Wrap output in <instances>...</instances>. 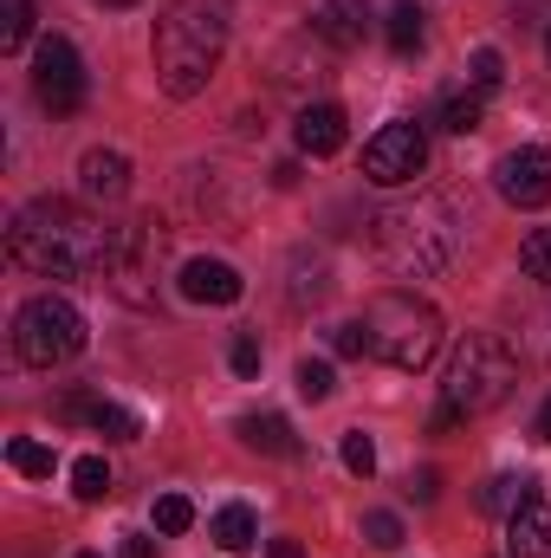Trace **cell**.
<instances>
[{"label": "cell", "mask_w": 551, "mask_h": 558, "mask_svg": "<svg viewBox=\"0 0 551 558\" xmlns=\"http://www.w3.org/2000/svg\"><path fill=\"white\" fill-rule=\"evenodd\" d=\"M111 234L118 228H98V215H85L78 202L39 195L7 221V260L39 279H85V274H105Z\"/></svg>", "instance_id": "6da1fadb"}, {"label": "cell", "mask_w": 551, "mask_h": 558, "mask_svg": "<svg viewBox=\"0 0 551 558\" xmlns=\"http://www.w3.org/2000/svg\"><path fill=\"white\" fill-rule=\"evenodd\" d=\"M221 52H228V13H221L215 0H175V7L156 13L149 59H156V85H162L169 98L208 92Z\"/></svg>", "instance_id": "7a4b0ae2"}, {"label": "cell", "mask_w": 551, "mask_h": 558, "mask_svg": "<svg viewBox=\"0 0 551 558\" xmlns=\"http://www.w3.org/2000/svg\"><path fill=\"white\" fill-rule=\"evenodd\" d=\"M519 390V351L493 331H467L448 357V377H441V410L428 416V428H454V422L493 416L506 397Z\"/></svg>", "instance_id": "3957f363"}, {"label": "cell", "mask_w": 551, "mask_h": 558, "mask_svg": "<svg viewBox=\"0 0 551 558\" xmlns=\"http://www.w3.org/2000/svg\"><path fill=\"white\" fill-rule=\"evenodd\" d=\"M377 260L396 279H428L454 260V208L434 202V195H415V202H390L377 221Z\"/></svg>", "instance_id": "277c9868"}, {"label": "cell", "mask_w": 551, "mask_h": 558, "mask_svg": "<svg viewBox=\"0 0 551 558\" xmlns=\"http://www.w3.org/2000/svg\"><path fill=\"white\" fill-rule=\"evenodd\" d=\"M364 325H370V357H383L390 371H428L441 357V338H448L441 312L421 292H403V286L377 292L370 312H364Z\"/></svg>", "instance_id": "5b68a950"}, {"label": "cell", "mask_w": 551, "mask_h": 558, "mask_svg": "<svg viewBox=\"0 0 551 558\" xmlns=\"http://www.w3.org/2000/svg\"><path fill=\"white\" fill-rule=\"evenodd\" d=\"M78 351H85V312L72 299L39 292V299H26L13 312V357L26 371H52V364L78 357Z\"/></svg>", "instance_id": "8992f818"}, {"label": "cell", "mask_w": 551, "mask_h": 558, "mask_svg": "<svg viewBox=\"0 0 551 558\" xmlns=\"http://www.w3.org/2000/svg\"><path fill=\"white\" fill-rule=\"evenodd\" d=\"M162 221H124L111 234V254H105V286L124 299V305H156V274H162Z\"/></svg>", "instance_id": "52a82bcc"}, {"label": "cell", "mask_w": 551, "mask_h": 558, "mask_svg": "<svg viewBox=\"0 0 551 558\" xmlns=\"http://www.w3.org/2000/svg\"><path fill=\"white\" fill-rule=\"evenodd\" d=\"M85 59H78V46L65 39V33H52V39H39V52H33V98L52 111V118H72L78 105H85Z\"/></svg>", "instance_id": "ba28073f"}, {"label": "cell", "mask_w": 551, "mask_h": 558, "mask_svg": "<svg viewBox=\"0 0 551 558\" xmlns=\"http://www.w3.org/2000/svg\"><path fill=\"white\" fill-rule=\"evenodd\" d=\"M421 169H428V137H421V124H409V118L383 124L377 137L364 143V182H377V189H403Z\"/></svg>", "instance_id": "9c48e42d"}, {"label": "cell", "mask_w": 551, "mask_h": 558, "mask_svg": "<svg viewBox=\"0 0 551 558\" xmlns=\"http://www.w3.org/2000/svg\"><path fill=\"white\" fill-rule=\"evenodd\" d=\"M493 182H500V195H506L513 208H546V202H551V149H546V143L506 149V156H500V169H493Z\"/></svg>", "instance_id": "30bf717a"}, {"label": "cell", "mask_w": 551, "mask_h": 558, "mask_svg": "<svg viewBox=\"0 0 551 558\" xmlns=\"http://www.w3.org/2000/svg\"><path fill=\"white\" fill-rule=\"evenodd\" d=\"M59 422H91L105 441H137L143 435L137 410H124V403H111V397H85V390H72V397L59 403Z\"/></svg>", "instance_id": "8fae6325"}, {"label": "cell", "mask_w": 551, "mask_h": 558, "mask_svg": "<svg viewBox=\"0 0 551 558\" xmlns=\"http://www.w3.org/2000/svg\"><path fill=\"white\" fill-rule=\"evenodd\" d=\"M78 189H85V202H124L131 195V156L124 149H85V162H78Z\"/></svg>", "instance_id": "7c38bea8"}, {"label": "cell", "mask_w": 551, "mask_h": 558, "mask_svg": "<svg viewBox=\"0 0 551 558\" xmlns=\"http://www.w3.org/2000/svg\"><path fill=\"white\" fill-rule=\"evenodd\" d=\"M311 33H318L325 46L351 52V46H364V33H370V7H364V0H318V7H311Z\"/></svg>", "instance_id": "4fadbf2b"}, {"label": "cell", "mask_w": 551, "mask_h": 558, "mask_svg": "<svg viewBox=\"0 0 551 558\" xmlns=\"http://www.w3.org/2000/svg\"><path fill=\"white\" fill-rule=\"evenodd\" d=\"M241 292H247V279L228 260H188L182 267V299H195V305H234Z\"/></svg>", "instance_id": "5bb4252c"}, {"label": "cell", "mask_w": 551, "mask_h": 558, "mask_svg": "<svg viewBox=\"0 0 551 558\" xmlns=\"http://www.w3.org/2000/svg\"><path fill=\"white\" fill-rule=\"evenodd\" d=\"M292 137H298L305 156H338L351 131H344V111H338V105H305L298 124H292Z\"/></svg>", "instance_id": "9a60e30c"}, {"label": "cell", "mask_w": 551, "mask_h": 558, "mask_svg": "<svg viewBox=\"0 0 551 558\" xmlns=\"http://www.w3.org/2000/svg\"><path fill=\"white\" fill-rule=\"evenodd\" d=\"M506 553L513 558H551V500H526L506 520Z\"/></svg>", "instance_id": "2e32d148"}, {"label": "cell", "mask_w": 551, "mask_h": 558, "mask_svg": "<svg viewBox=\"0 0 551 558\" xmlns=\"http://www.w3.org/2000/svg\"><path fill=\"white\" fill-rule=\"evenodd\" d=\"M241 441H247L254 454H279V461H292V454H298V435H292V422L273 416V410H254V416H241Z\"/></svg>", "instance_id": "e0dca14e"}, {"label": "cell", "mask_w": 551, "mask_h": 558, "mask_svg": "<svg viewBox=\"0 0 551 558\" xmlns=\"http://www.w3.org/2000/svg\"><path fill=\"white\" fill-rule=\"evenodd\" d=\"M526 500H539V481L532 474H493L480 487V513H493V520H513Z\"/></svg>", "instance_id": "ac0fdd59"}, {"label": "cell", "mask_w": 551, "mask_h": 558, "mask_svg": "<svg viewBox=\"0 0 551 558\" xmlns=\"http://www.w3.org/2000/svg\"><path fill=\"white\" fill-rule=\"evenodd\" d=\"M208 539L221 546V553H247L254 539H260V520H254V507H241V500H228L215 520H208Z\"/></svg>", "instance_id": "d6986e66"}, {"label": "cell", "mask_w": 551, "mask_h": 558, "mask_svg": "<svg viewBox=\"0 0 551 558\" xmlns=\"http://www.w3.org/2000/svg\"><path fill=\"white\" fill-rule=\"evenodd\" d=\"M441 131H454V137H467V131H480V118H487V92L480 85H461V92H448L441 98Z\"/></svg>", "instance_id": "ffe728a7"}, {"label": "cell", "mask_w": 551, "mask_h": 558, "mask_svg": "<svg viewBox=\"0 0 551 558\" xmlns=\"http://www.w3.org/2000/svg\"><path fill=\"white\" fill-rule=\"evenodd\" d=\"M7 468H13V474H26V481H52L59 454H52L46 441H33V435H13V441H7Z\"/></svg>", "instance_id": "44dd1931"}, {"label": "cell", "mask_w": 551, "mask_h": 558, "mask_svg": "<svg viewBox=\"0 0 551 558\" xmlns=\"http://www.w3.org/2000/svg\"><path fill=\"white\" fill-rule=\"evenodd\" d=\"M383 33H390V52H396V59L421 52V7H415V0H396V7H390V26H383Z\"/></svg>", "instance_id": "7402d4cb"}, {"label": "cell", "mask_w": 551, "mask_h": 558, "mask_svg": "<svg viewBox=\"0 0 551 558\" xmlns=\"http://www.w3.org/2000/svg\"><path fill=\"white\" fill-rule=\"evenodd\" d=\"M72 494H78L85 507H98V500L111 494V468H105V454H78V461H72Z\"/></svg>", "instance_id": "603a6c76"}, {"label": "cell", "mask_w": 551, "mask_h": 558, "mask_svg": "<svg viewBox=\"0 0 551 558\" xmlns=\"http://www.w3.org/2000/svg\"><path fill=\"white\" fill-rule=\"evenodd\" d=\"M33 39V0H0V52H26Z\"/></svg>", "instance_id": "cb8c5ba5"}, {"label": "cell", "mask_w": 551, "mask_h": 558, "mask_svg": "<svg viewBox=\"0 0 551 558\" xmlns=\"http://www.w3.org/2000/svg\"><path fill=\"white\" fill-rule=\"evenodd\" d=\"M331 390H338V371H331L325 357H305V364H298V397H305V403H325Z\"/></svg>", "instance_id": "d4e9b609"}, {"label": "cell", "mask_w": 551, "mask_h": 558, "mask_svg": "<svg viewBox=\"0 0 551 558\" xmlns=\"http://www.w3.org/2000/svg\"><path fill=\"white\" fill-rule=\"evenodd\" d=\"M519 267L539 279V286H551V228H539V234H526V247H519Z\"/></svg>", "instance_id": "484cf974"}, {"label": "cell", "mask_w": 551, "mask_h": 558, "mask_svg": "<svg viewBox=\"0 0 551 558\" xmlns=\"http://www.w3.org/2000/svg\"><path fill=\"white\" fill-rule=\"evenodd\" d=\"M331 351H338V357H370V325H364V318L331 325Z\"/></svg>", "instance_id": "4316f807"}, {"label": "cell", "mask_w": 551, "mask_h": 558, "mask_svg": "<svg viewBox=\"0 0 551 558\" xmlns=\"http://www.w3.org/2000/svg\"><path fill=\"white\" fill-rule=\"evenodd\" d=\"M344 468H351L357 481H370V474H377V441H370L364 428H351V435H344Z\"/></svg>", "instance_id": "83f0119b"}, {"label": "cell", "mask_w": 551, "mask_h": 558, "mask_svg": "<svg viewBox=\"0 0 551 558\" xmlns=\"http://www.w3.org/2000/svg\"><path fill=\"white\" fill-rule=\"evenodd\" d=\"M188 526H195V507H188L182 494H162V500H156V533L175 539V533H188Z\"/></svg>", "instance_id": "f1b7e54d"}, {"label": "cell", "mask_w": 551, "mask_h": 558, "mask_svg": "<svg viewBox=\"0 0 551 558\" xmlns=\"http://www.w3.org/2000/svg\"><path fill=\"white\" fill-rule=\"evenodd\" d=\"M364 539H370L377 553H396V546H403V520L377 507V513H364Z\"/></svg>", "instance_id": "f546056e"}, {"label": "cell", "mask_w": 551, "mask_h": 558, "mask_svg": "<svg viewBox=\"0 0 551 558\" xmlns=\"http://www.w3.org/2000/svg\"><path fill=\"white\" fill-rule=\"evenodd\" d=\"M467 78H474L480 92H500V85H506V65H500V52H493V46H480V52L467 59Z\"/></svg>", "instance_id": "4dcf8cb0"}, {"label": "cell", "mask_w": 551, "mask_h": 558, "mask_svg": "<svg viewBox=\"0 0 551 558\" xmlns=\"http://www.w3.org/2000/svg\"><path fill=\"white\" fill-rule=\"evenodd\" d=\"M228 364H234V377H260V364H267V357H260V338H254V331H241V338H234V351H228Z\"/></svg>", "instance_id": "1f68e13d"}, {"label": "cell", "mask_w": 551, "mask_h": 558, "mask_svg": "<svg viewBox=\"0 0 551 558\" xmlns=\"http://www.w3.org/2000/svg\"><path fill=\"white\" fill-rule=\"evenodd\" d=\"M434 494H441V474H434V468L409 474V500H434Z\"/></svg>", "instance_id": "d6a6232c"}, {"label": "cell", "mask_w": 551, "mask_h": 558, "mask_svg": "<svg viewBox=\"0 0 551 558\" xmlns=\"http://www.w3.org/2000/svg\"><path fill=\"white\" fill-rule=\"evenodd\" d=\"M118 558H156V539H124V553Z\"/></svg>", "instance_id": "836d02e7"}, {"label": "cell", "mask_w": 551, "mask_h": 558, "mask_svg": "<svg viewBox=\"0 0 551 558\" xmlns=\"http://www.w3.org/2000/svg\"><path fill=\"white\" fill-rule=\"evenodd\" d=\"M267 558H305V546H298V539H273V546H267Z\"/></svg>", "instance_id": "e575fe53"}, {"label": "cell", "mask_w": 551, "mask_h": 558, "mask_svg": "<svg viewBox=\"0 0 551 558\" xmlns=\"http://www.w3.org/2000/svg\"><path fill=\"white\" fill-rule=\"evenodd\" d=\"M532 428H539V441H551V397H546V410H539V422H532Z\"/></svg>", "instance_id": "d590c367"}, {"label": "cell", "mask_w": 551, "mask_h": 558, "mask_svg": "<svg viewBox=\"0 0 551 558\" xmlns=\"http://www.w3.org/2000/svg\"><path fill=\"white\" fill-rule=\"evenodd\" d=\"M105 7H137V0H105Z\"/></svg>", "instance_id": "8d00e7d4"}, {"label": "cell", "mask_w": 551, "mask_h": 558, "mask_svg": "<svg viewBox=\"0 0 551 558\" xmlns=\"http://www.w3.org/2000/svg\"><path fill=\"white\" fill-rule=\"evenodd\" d=\"M546 59H551V33H546Z\"/></svg>", "instance_id": "74e56055"}, {"label": "cell", "mask_w": 551, "mask_h": 558, "mask_svg": "<svg viewBox=\"0 0 551 558\" xmlns=\"http://www.w3.org/2000/svg\"><path fill=\"white\" fill-rule=\"evenodd\" d=\"M78 558H98V553H78Z\"/></svg>", "instance_id": "f35d334b"}]
</instances>
